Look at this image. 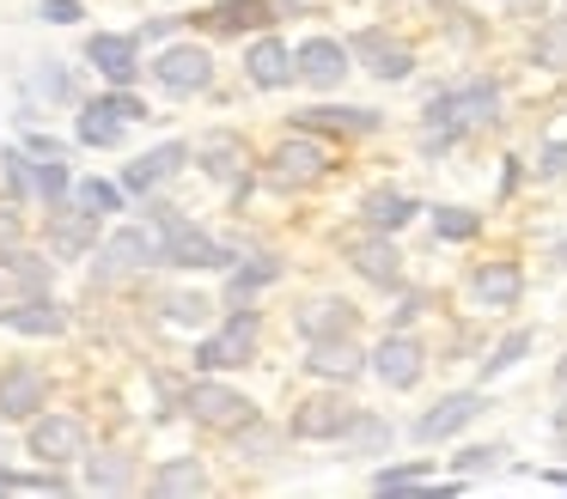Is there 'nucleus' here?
Segmentation results:
<instances>
[{"label":"nucleus","mask_w":567,"mask_h":499,"mask_svg":"<svg viewBox=\"0 0 567 499\" xmlns=\"http://www.w3.org/2000/svg\"><path fill=\"white\" fill-rule=\"evenodd\" d=\"M494 116H501V85L494 80L445 85V92H433V104H427L421 146H427V153H445L452 141H464L470 128H482V122H494Z\"/></svg>","instance_id":"f257e3e1"},{"label":"nucleus","mask_w":567,"mask_h":499,"mask_svg":"<svg viewBox=\"0 0 567 499\" xmlns=\"http://www.w3.org/2000/svg\"><path fill=\"white\" fill-rule=\"evenodd\" d=\"M153 262H165V231H159V219L111 231V238L92 250V280H99V287H111V280L141 274V268H153Z\"/></svg>","instance_id":"f03ea898"},{"label":"nucleus","mask_w":567,"mask_h":499,"mask_svg":"<svg viewBox=\"0 0 567 499\" xmlns=\"http://www.w3.org/2000/svg\"><path fill=\"white\" fill-rule=\"evenodd\" d=\"M153 219H159V231H165V262L172 268H233V250L214 243L202 226H189L177 207H153Z\"/></svg>","instance_id":"7ed1b4c3"},{"label":"nucleus","mask_w":567,"mask_h":499,"mask_svg":"<svg viewBox=\"0 0 567 499\" xmlns=\"http://www.w3.org/2000/svg\"><path fill=\"white\" fill-rule=\"evenodd\" d=\"M184 414L196 426H214V433H238V426L257 420V402L226 389V384H214V377H202V384L184 389Z\"/></svg>","instance_id":"20e7f679"},{"label":"nucleus","mask_w":567,"mask_h":499,"mask_svg":"<svg viewBox=\"0 0 567 499\" xmlns=\"http://www.w3.org/2000/svg\"><path fill=\"white\" fill-rule=\"evenodd\" d=\"M257 335H262V323H257V311L245 304V311L226 316L220 335L196 341V365H202V372H233V365H250V353H257Z\"/></svg>","instance_id":"39448f33"},{"label":"nucleus","mask_w":567,"mask_h":499,"mask_svg":"<svg viewBox=\"0 0 567 499\" xmlns=\"http://www.w3.org/2000/svg\"><path fill=\"white\" fill-rule=\"evenodd\" d=\"M354 402L342 396V389H318V396H306L293 408V420H287V433L306 438V445H323V438H342L348 426H354Z\"/></svg>","instance_id":"423d86ee"},{"label":"nucleus","mask_w":567,"mask_h":499,"mask_svg":"<svg viewBox=\"0 0 567 499\" xmlns=\"http://www.w3.org/2000/svg\"><path fill=\"white\" fill-rule=\"evenodd\" d=\"M153 80H159L172 97H196V92L214 85V55L202 43H172V49H159V61H153Z\"/></svg>","instance_id":"0eeeda50"},{"label":"nucleus","mask_w":567,"mask_h":499,"mask_svg":"<svg viewBox=\"0 0 567 499\" xmlns=\"http://www.w3.org/2000/svg\"><path fill=\"white\" fill-rule=\"evenodd\" d=\"M421 372H427V347H421L409 329H391V335L372 347V377H379L384 389H415Z\"/></svg>","instance_id":"6e6552de"},{"label":"nucleus","mask_w":567,"mask_h":499,"mask_svg":"<svg viewBox=\"0 0 567 499\" xmlns=\"http://www.w3.org/2000/svg\"><path fill=\"white\" fill-rule=\"evenodd\" d=\"M348 49H354V61L372 73V80H384V85H396V80H409V73H415V49L396 43L384 24H367V31H354V43H348Z\"/></svg>","instance_id":"1a4fd4ad"},{"label":"nucleus","mask_w":567,"mask_h":499,"mask_svg":"<svg viewBox=\"0 0 567 499\" xmlns=\"http://www.w3.org/2000/svg\"><path fill=\"white\" fill-rule=\"evenodd\" d=\"M330 170V146L311 141V128H299L293 141H281L269 153V183L275 189H299V183H318Z\"/></svg>","instance_id":"9d476101"},{"label":"nucleus","mask_w":567,"mask_h":499,"mask_svg":"<svg viewBox=\"0 0 567 499\" xmlns=\"http://www.w3.org/2000/svg\"><path fill=\"white\" fill-rule=\"evenodd\" d=\"M342 250H348V262H354V274L372 280V287H396V280H403V256H396L391 231L367 226V231H354V238H342Z\"/></svg>","instance_id":"9b49d317"},{"label":"nucleus","mask_w":567,"mask_h":499,"mask_svg":"<svg viewBox=\"0 0 567 499\" xmlns=\"http://www.w3.org/2000/svg\"><path fill=\"white\" fill-rule=\"evenodd\" d=\"M31 457L50 462V469L80 462L86 457V426H80L74 414H43V420H31Z\"/></svg>","instance_id":"f8f14e48"},{"label":"nucleus","mask_w":567,"mask_h":499,"mask_svg":"<svg viewBox=\"0 0 567 499\" xmlns=\"http://www.w3.org/2000/svg\"><path fill=\"white\" fill-rule=\"evenodd\" d=\"M293 55H299V80H306L311 92H336V85L348 80V61H354V49L336 43V37H306Z\"/></svg>","instance_id":"ddd939ff"},{"label":"nucleus","mask_w":567,"mask_h":499,"mask_svg":"<svg viewBox=\"0 0 567 499\" xmlns=\"http://www.w3.org/2000/svg\"><path fill=\"white\" fill-rule=\"evenodd\" d=\"M43 402H50V377L31 360H13L0 372V420H31Z\"/></svg>","instance_id":"4468645a"},{"label":"nucleus","mask_w":567,"mask_h":499,"mask_svg":"<svg viewBox=\"0 0 567 499\" xmlns=\"http://www.w3.org/2000/svg\"><path fill=\"white\" fill-rule=\"evenodd\" d=\"M50 250L62 262H80L86 250H99V214H86L80 201H55L50 207Z\"/></svg>","instance_id":"2eb2a0df"},{"label":"nucleus","mask_w":567,"mask_h":499,"mask_svg":"<svg viewBox=\"0 0 567 499\" xmlns=\"http://www.w3.org/2000/svg\"><path fill=\"white\" fill-rule=\"evenodd\" d=\"M287 12H299V0H220V7L202 12V24L208 31H269L275 19H287Z\"/></svg>","instance_id":"dca6fc26"},{"label":"nucleus","mask_w":567,"mask_h":499,"mask_svg":"<svg viewBox=\"0 0 567 499\" xmlns=\"http://www.w3.org/2000/svg\"><path fill=\"white\" fill-rule=\"evenodd\" d=\"M86 61H92V67H99L111 85H135V80H141V37L92 31V37H86Z\"/></svg>","instance_id":"f3484780"},{"label":"nucleus","mask_w":567,"mask_h":499,"mask_svg":"<svg viewBox=\"0 0 567 499\" xmlns=\"http://www.w3.org/2000/svg\"><path fill=\"white\" fill-rule=\"evenodd\" d=\"M482 408H488V396H482V389H452V396H440V402H433V408L415 420V438H421V445H433V438H452V433H464V426L476 420Z\"/></svg>","instance_id":"a211bd4d"},{"label":"nucleus","mask_w":567,"mask_h":499,"mask_svg":"<svg viewBox=\"0 0 567 499\" xmlns=\"http://www.w3.org/2000/svg\"><path fill=\"white\" fill-rule=\"evenodd\" d=\"M245 80L257 85V92H281V85L299 80V55L281 37H257V43L245 49Z\"/></svg>","instance_id":"6ab92c4d"},{"label":"nucleus","mask_w":567,"mask_h":499,"mask_svg":"<svg viewBox=\"0 0 567 499\" xmlns=\"http://www.w3.org/2000/svg\"><path fill=\"white\" fill-rule=\"evenodd\" d=\"M306 372L336 377V384H354L360 372H372V353L354 347V335H330V341H306Z\"/></svg>","instance_id":"aec40b11"},{"label":"nucleus","mask_w":567,"mask_h":499,"mask_svg":"<svg viewBox=\"0 0 567 499\" xmlns=\"http://www.w3.org/2000/svg\"><path fill=\"white\" fill-rule=\"evenodd\" d=\"M184 165H189V146H184V141H165V146L141 153L135 165L123 170V189H128V195H147V189H159V183H172Z\"/></svg>","instance_id":"412c9836"},{"label":"nucleus","mask_w":567,"mask_h":499,"mask_svg":"<svg viewBox=\"0 0 567 499\" xmlns=\"http://www.w3.org/2000/svg\"><path fill=\"white\" fill-rule=\"evenodd\" d=\"M0 329H13V335H62L68 311L50 299V292H25L19 304H7V311H0Z\"/></svg>","instance_id":"4be33fe9"},{"label":"nucleus","mask_w":567,"mask_h":499,"mask_svg":"<svg viewBox=\"0 0 567 499\" xmlns=\"http://www.w3.org/2000/svg\"><path fill=\"white\" fill-rule=\"evenodd\" d=\"M379 110H360V104H318V110H293V128L311 134H379Z\"/></svg>","instance_id":"5701e85b"},{"label":"nucleus","mask_w":567,"mask_h":499,"mask_svg":"<svg viewBox=\"0 0 567 499\" xmlns=\"http://www.w3.org/2000/svg\"><path fill=\"white\" fill-rule=\"evenodd\" d=\"M470 292H476L482 311H513L525 299V274H518V262H482L470 274Z\"/></svg>","instance_id":"b1692460"},{"label":"nucleus","mask_w":567,"mask_h":499,"mask_svg":"<svg viewBox=\"0 0 567 499\" xmlns=\"http://www.w3.org/2000/svg\"><path fill=\"white\" fill-rule=\"evenodd\" d=\"M354 323H360V311L348 299H311V304H299V316H293V329L306 341H330V335H354Z\"/></svg>","instance_id":"393cba45"},{"label":"nucleus","mask_w":567,"mask_h":499,"mask_svg":"<svg viewBox=\"0 0 567 499\" xmlns=\"http://www.w3.org/2000/svg\"><path fill=\"white\" fill-rule=\"evenodd\" d=\"M196 158H202V170H208V177H220V183L245 177V165H250V153H245V141H238V134H202Z\"/></svg>","instance_id":"a878e982"},{"label":"nucleus","mask_w":567,"mask_h":499,"mask_svg":"<svg viewBox=\"0 0 567 499\" xmlns=\"http://www.w3.org/2000/svg\"><path fill=\"white\" fill-rule=\"evenodd\" d=\"M415 214H421V201H415V195H403V189H372L367 201H360V219L379 226V231H403Z\"/></svg>","instance_id":"bb28decb"},{"label":"nucleus","mask_w":567,"mask_h":499,"mask_svg":"<svg viewBox=\"0 0 567 499\" xmlns=\"http://www.w3.org/2000/svg\"><path fill=\"white\" fill-rule=\"evenodd\" d=\"M153 493H165V499L208 493V469H202V457H165L159 469H153Z\"/></svg>","instance_id":"cd10ccee"},{"label":"nucleus","mask_w":567,"mask_h":499,"mask_svg":"<svg viewBox=\"0 0 567 499\" xmlns=\"http://www.w3.org/2000/svg\"><path fill=\"white\" fill-rule=\"evenodd\" d=\"M0 268H7V280H13L19 292H50V280H55V262L50 256H38V250H0Z\"/></svg>","instance_id":"c85d7f7f"},{"label":"nucleus","mask_w":567,"mask_h":499,"mask_svg":"<svg viewBox=\"0 0 567 499\" xmlns=\"http://www.w3.org/2000/svg\"><path fill=\"white\" fill-rule=\"evenodd\" d=\"M384 445H391V420H384V414H372V408H360L354 426L342 433V450H348V457H379Z\"/></svg>","instance_id":"c756f323"},{"label":"nucleus","mask_w":567,"mask_h":499,"mask_svg":"<svg viewBox=\"0 0 567 499\" xmlns=\"http://www.w3.org/2000/svg\"><path fill=\"white\" fill-rule=\"evenodd\" d=\"M128 481H135L128 450H99V457H86V487H99V493H123Z\"/></svg>","instance_id":"7c9ffc66"},{"label":"nucleus","mask_w":567,"mask_h":499,"mask_svg":"<svg viewBox=\"0 0 567 499\" xmlns=\"http://www.w3.org/2000/svg\"><path fill=\"white\" fill-rule=\"evenodd\" d=\"M80 141H86V146H123V116H111L99 97L80 104Z\"/></svg>","instance_id":"2f4dec72"},{"label":"nucleus","mask_w":567,"mask_h":499,"mask_svg":"<svg viewBox=\"0 0 567 499\" xmlns=\"http://www.w3.org/2000/svg\"><path fill=\"white\" fill-rule=\"evenodd\" d=\"M530 61L549 73H567V19H549L537 24V43H530Z\"/></svg>","instance_id":"473e14b6"},{"label":"nucleus","mask_w":567,"mask_h":499,"mask_svg":"<svg viewBox=\"0 0 567 499\" xmlns=\"http://www.w3.org/2000/svg\"><path fill=\"white\" fill-rule=\"evenodd\" d=\"M31 92L50 97V104H80V80L62 67V61H43V67L31 73Z\"/></svg>","instance_id":"72a5a7b5"},{"label":"nucleus","mask_w":567,"mask_h":499,"mask_svg":"<svg viewBox=\"0 0 567 499\" xmlns=\"http://www.w3.org/2000/svg\"><path fill=\"white\" fill-rule=\"evenodd\" d=\"M275 280H281V262H275V256H250L245 268H233V299L250 304V292L275 287Z\"/></svg>","instance_id":"f704fd0d"},{"label":"nucleus","mask_w":567,"mask_h":499,"mask_svg":"<svg viewBox=\"0 0 567 499\" xmlns=\"http://www.w3.org/2000/svg\"><path fill=\"white\" fill-rule=\"evenodd\" d=\"M74 201L86 207V214H123V189L116 183H104V177H86V183H74Z\"/></svg>","instance_id":"c9c22d12"},{"label":"nucleus","mask_w":567,"mask_h":499,"mask_svg":"<svg viewBox=\"0 0 567 499\" xmlns=\"http://www.w3.org/2000/svg\"><path fill=\"white\" fill-rule=\"evenodd\" d=\"M427 481H433V462H427V457H415V462H391V469L372 475V487H379V493H396V487H427Z\"/></svg>","instance_id":"e433bc0d"},{"label":"nucleus","mask_w":567,"mask_h":499,"mask_svg":"<svg viewBox=\"0 0 567 499\" xmlns=\"http://www.w3.org/2000/svg\"><path fill=\"white\" fill-rule=\"evenodd\" d=\"M530 341H537V335H530V329H513V335H506L501 347H494L488 360H482V377H501V372H513V365H518V360H525V353H530Z\"/></svg>","instance_id":"4c0bfd02"},{"label":"nucleus","mask_w":567,"mask_h":499,"mask_svg":"<svg viewBox=\"0 0 567 499\" xmlns=\"http://www.w3.org/2000/svg\"><path fill=\"white\" fill-rule=\"evenodd\" d=\"M68 195H74V177H68V165H62V158H38V201L55 207V201H68Z\"/></svg>","instance_id":"58836bf2"},{"label":"nucleus","mask_w":567,"mask_h":499,"mask_svg":"<svg viewBox=\"0 0 567 499\" xmlns=\"http://www.w3.org/2000/svg\"><path fill=\"white\" fill-rule=\"evenodd\" d=\"M433 231H440L445 243H470L482 231V214H470V207H440V214H433Z\"/></svg>","instance_id":"ea45409f"},{"label":"nucleus","mask_w":567,"mask_h":499,"mask_svg":"<svg viewBox=\"0 0 567 499\" xmlns=\"http://www.w3.org/2000/svg\"><path fill=\"white\" fill-rule=\"evenodd\" d=\"M208 311H214V304L202 299V292H172V299H165V316H172V323H184V329L208 323Z\"/></svg>","instance_id":"a19ab883"},{"label":"nucleus","mask_w":567,"mask_h":499,"mask_svg":"<svg viewBox=\"0 0 567 499\" xmlns=\"http://www.w3.org/2000/svg\"><path fill=\"white\" fill-rule=\"evenodd\" d=\"M99 104L111 110V116H123V122H147V104H141L128 85H111V92H99Z\"/></svg>","instance_id":"79ce46f5"},{"label":"nucleus","mask_w":567,"mask_h":499,"mask_svg":"<svg viewBox=\"0 0 567 499\" xmlns=\"http://www.w3.org/2000/svg\"><path fill=\"white\" fill-rule=\"evenodd\" d=\"M501 457H506L501 445H470V450H457V457H452V469L457 475H482V469H494Z\"/></svg>","instance_id":"37998d69"},{"label":"nucleus","mask_w":567,"mask_h":499,"mask_svg":"<svg viewBox=\"0 0 567 499\" xmlns=\"http://www.w3.org/2000/svg\"><path fill=\"white\" fill-rule=\"evenodd\" d=\"M537 177H543V183H567V141H543Z\"/></svg>","instance_id":"c03bdc74"},{"label":"nucleus","mask_w":567,"mask_h":499,"mask_svg":"<svg viewBox=\"0 0 567 499\" xmlns=\"http://www.w3.org/2000/svg\"><path fill=\"white\" fill-rule=\"evenodd\" d=\"M43 19H50V24H74L80 19V0H43Z\"/></svg>","instance_id":"a18cd8bd"},{"label":"nucleus","mask_w":567,"mask_h":499,"mask_svg":"<svg viewBox=\"0 0 567 499\" xmlns=\"http://www.w3.org/2000/svg\"><path fill=\"white\" fill-rule=\"evenodd\" d=\"M19 238H25V226H19V214H13V207H0V250H13Z\"/></svg>","instance_id":"49530a36"},{"label":"nucleus","mask_w":567,"mask_h":499,"mask_svg":"<svg viewBox=\"0 0 567 499\" xmlns=\"http://www.w3.org/2000/svg\"><path fill=\"white\" fill-rule=\"evenodd\" d=\"M421 304H427V299H421V292H409V299H403V304H396V311H391V329H409V323H415V316H421Z\"/></svg>","instance_id":"de8ad7c7"},{"label":"nucleus","mask_w":567,"mask_h":499,"mask_svg":"<svg viewBox=\"0 0 567 499\" xmlns=\"http://www.w3.org/2000/svg\"><path fill=\"white\" fill-rule=\"evenodd\" d=\"M31 153H38V158H62V141H55V134H31Z\"/></svg>","instance_id":"09e8293b"},{"label":"nucleus","mask_w":567,"mask_h":499,"mask_svg":"<svg viewBox=\"0 0 567 499\" xmlns=\"http://www.w3.org/2000/svg\"><path fill=\"white\" fill-rule=\"evenodd\" d=\"M165 31H177V19H147L141 24V37H165Z\"/></svg>","instance_id":"8fccbe9b"},{"label":"nucleus","mask_w":567,"mask_h":499,"mask_svg":"<svg viewBox=\"0 0 567 499\" xmlns=\"http://www.w3.org/2000/svg\"><path fill=\"white\" fill-rule=\"evenodd\" d=\"M543 481H549V487H567V469H543Z\"/></svg>","instance_id":"3c124183"},{"label":"nucleus","mask_w":567,"mask_h":499,"mask_svg":"<svg viewBox=\"0 0 567 499\" xmlns=\"http://www.w3.org/2000/svg\"><path fill=\"white\" fill-rule=\"evenodd\" d=\"M555 389H561V396H567V360L555 365Z\"/></svg>","instance_id":"603ef678"},{"label":"nucleus","mask_w":567,"mask_h":499,"mask_svg":"<svg viewBox=\"0 0 567 499\" xmlns=\"http://www.w3.org/2000/svg\"><path fill=\"white\" fill-rule=\"evenodd\" d=\"M555 262H561V268H567V238H561V243H555Z\"/></svg>","instance_id":"864d4df0"},{"label":"nucleus","mask_w":567,"mask_h":499,"mask_svg":"<svg viewBox=\"0 0 567 499\" xmlns=\"http://www.w3.org/2000/svg\"><path fill=\"white\" fill-rule=\"evenodd\" d=\"M501 7H518V0H501Z\"/></svg>","instance_id":"5fc2aeb1"}]
</instances>
